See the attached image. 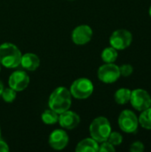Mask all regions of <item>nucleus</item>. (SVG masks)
<instances>
[{
	"label": "nucleus",
	"instance_id": "1",
	"mask_svg": "<svg viewBox=\"0 0 151 152\" xmlns=\"http://www.w3.org/2000/svg\"><path fill=\"white\" fill-rule=\"evenodd\" d=\"M72 105V95L69 89L64 86L55 88L49 96L48 107L58 114H61L70 109Z\"/></svg>",
	"mask_w": 151,
	"mask_h": 152
},
{
	"label": "nucleus",
	"instance_id": "2",
	"mask_svg": "<svg viewBox=\"0 0 151 152\" xmlns=\"http://www.w3.org/2000/svg\"><path fill=\"white\" fill-rule=\"evenodd\" d=\"M22 53L17 45L12 43L0 45V63L6 69H15L20 66Z\"/></svg>",
	"mask_w": 151,
	"mask_h": 152
},
{
	"label": "nucleus",
	"instance_id": "3",
	"mask_svg": "<svg viewBox=\"0 0 151 152\" xmlns=\"http://www.w3.org/2000/svg\"><path fill=\"white\" fill-rule=\"evenodd\" d=\"M112 131L109 120L105 117H98L94 118L89 126L90 135L99 143L108 140Z\"/></svg>",
	"mask_w": 151,
	"mask_h": 152
},
{
	"label": "nucleus",
	"instance_id": "4",
	"mask_svg": "<svg viewBox=\"0 0 151 152\" xmlns=\"http://www.w3.org/2000/svg\"><path fill=\"white\" fill-rule=\"evenodd\" d=\"M94 90L93 82L86 77L76 79L70 86L69 92L72 97L77 100H85L89 98Z\"/></svg>",
	"mask_w": 151,
	"mask_h": 152
},
{
	"label": "nucleus",
	"instance_id": "5",
	"mask_svg": "<svg viewBox=\"0 0 151 152\" xmlns=\"http://www.w3.org/2000/svg\"><path fill=\"white\" fill-rule=\"evenodd\" d=\"M118 126L126 134H133L139 127V119L136 114L131 110H123L118 117Z\"/></svg>",
	"mask_w": 151,
	"mask_h": 152
},
{
	"label": "nucleus",
	"instance_id": "6",
	"mask_svg": "<svg viewBox=\"0 0 151 152\" xmlns=\"http://www.w3.org/2000/svg\"><path fill=\"white\" fill-rule=\"evenodd\" d=\"M133 42V34L125 28L115 30L109 37V45L117 51L128 48Z\"/></svg>",
	"mask_w": 151,
	"mask_h": 152
},
{
	"label": "nucleus",
	"instance_id": "7",
	"mask_svg": "<svg viewBox=\"0 0 151 152\" xmlns=\"http://www.w3.org/2000/svg\"><path fill=\"white\" fill-rule=\"evenodd\" d=\"M97 77L104 84H113L121 77L119 66L115 63H104L98 69Z\"/></svg>",
	"mask_w": 151,
	"mask_h": 152
},
{
	"label": "nucleus",
	"instance_id": "8",
	"mask_svg": "<svg viewBox=\"0 0 151 152\" xmlns=\"http://www.w3.org/2000/svg\"><path fill=\"white\" fill-rule=\"evenodd\" d=\"M129 102L134 110L142 112L151 106V96L146 90L137 88L132 91Z\"/></svg>",
	"mask_w": 151,
	"mask_h": 152
},
{
	"label": "nucleus",
	"instance_id": "9",
	"mask_svg": "<svg viewBox=\"0 0 151 152\" xmlns=\"http://www.w3.org/2000/svg\"><path fill=\"white\" fill-rule=\"evenodd\" d=\"M29 76L24 70H16L12 72L8 79L9 87L12 88L16 92L24 91L29 85Z\"/></svg>",
	"mask_w": 151,
	"mask_h": 152
},
{
	"label": "nucleus",
	"instance_id": "10",
	"mask_svg": "<svg viewBox=\"0 0 151 152\" xmlns=\"http://www.w3.org/2000/svg\"><path fill=\"white\" fill-rule=\"evenodd\" d=\"M93 32L90 26L86 24L76 27L71 34V39L74 44L77 45H84L89 43L93 37Z\"/></svg>",
	"mask_w": 151,
	"mask_h": 152
},
{
	"label": "nucleus",
	"instance_id": "11",
	"mask_svg": "<svg viewBox=\"0 0 151 152\" xmlns=\"http://www.w3.org/2000/svg\"><path fill=\"white\" fill-rule=\"evenodd\" d=\"M69 142V135L65 129L53 130L48 138V143L50 147L55 151H61L65 149Z\"/></svg>",
	"mask_w": 151,
	"mask_h": 152
},
{
	"label": "nucleus",
	"instance_id": "12",
	"mask_svg": "<svg viewBox=\"0 0 151 152\" xmlns=\"http://www.w3.org/2000/svg\"><path fill=\"white\" fill-rule=\"evenodd\" d=\"M58 123L63 129L72 130L78 126V125L80 124V117L75 111L68 110L59 114Z\"/></svg>",
	"mask_w": 151,
	"mask_h": 152
},
{
	"label": "nucleus",
	"instance_id": "13",
	"mask_svg": "<svg viewBox=\"0 0 151 152\" xmlns=\"http://www.w3.org/2000/svg\"><path fill=\"white\" fill-rule=\"evenodd\" d=\"M20 65L28 71H35L40 66V59L33 53H26L22 54Z\"/></svg>",
	"mask_w": 151,
	"mask_h": 152
},
{
	"label": "nucleus",
	"instance_id": "14",
	"mask_svg": "<svg viewBox=\"0 0 151 152\" xmlns=\"http://www.w3.org/2000/svg\"><path fill=\"white\" fill-rule=\"evenodd\" d=\"M77 152H98L99 142L92 137L81 140L76 146Z\"/></svg>",
	"mask_w": 151,
	"mask_h": 152
},
{
	"label": "nucleus",
	"instance_id": "15",
	"mask_svg": "<svg viewBox=\"0 0 151 152\" xmlns=\"http://www.w3.org/2000/svg\"><path fill=\"white\" fill-rule=\"evenodd\" d=\"M131 93L132 91L128 88H125V87L119 88L118 90L115 92V94H114L115 102L119 105H125L128 103L130 102Z\"/></svg>",
	"mask_w": 151,
	"mask_h": 152
},
{
	"label": "nucleus",
	"instance_id": "16",
	"mask_svg": "<svg viewBox=\"0 0 151 152\" xmlns=\"http://www.w3.org/2000/svg\"><path fill=\"white\" fill-rule=\"evenodd\" d=\"M101 57L104 63H114L118 57V53L117 50L115 49L114 47L109 46L103 49Z\"/></svg>",
	"mask_w": 151,
	"mask_h": 152
},
{
	"label": "nucleus",
	"instance_id": "17",
	"mask_svg": "<svg viewBox=\"0 0 151 152\" xmlns=\"http://www.w3.org/2000/svg\"><path fill=\"white\" fill-rule=\"evenodd\" d=\"M41 120L44 124L47 126H53L58 123L59 120V114L55 112L54 110L48 109L45 110L42 114H41Z\"/></svg>",
	"mask_w": 151,
	"mask_h": 152
},
{
	"label": "nucleus",
	"instance_id": "18",
	"mask_svg": "<svg viewBox=\"0 0 151 152\" xmlns=\"http://www.w3.org/2000/svg\"><path fill=\"white\" fill-rule=\"evenodd\" d=\"M138 119L139 126L144 129L151 130V106L142 111L140 117H138Z\"/></svg>",
	"mask_w": 151,
	"mask_h": 152
},
{
	"label": "nucleus",
	"instance_id": "19",
	"mask_svg": "<svg viewBox=\"0 0 151 152\" xmlns=\"http://www.w3.org/2000/svg\"><path fill=\"white\" fill-rule=\"evenodd\" d=\"M16 96H17V92L11 87L4 88L2 94H1L2 99L6 103H12L16 99Z\"/></svg>",
	"mask_w": 151,
	"mask_h": 152
},
{
	"label": "nucleus",
	"instance_id": "20",
	"mask_svg": "<svg viewBox=\"0 0 151 152\" xmlns=\"http://www.w3.org/2000/svg\"><path fill=\"white\" fill-rule=\"evenodd\" d=\"M107 141L109 142L115 147L116 146H119L123 142V136L118 132H116V131L112 132L111 131V133H110V134H109V136Z\"/></svg>",
	"mask_w": 151,
	"mask_h": 152
},
{
	"label": "nucleus",
	"instance_id": "21",
	"mask_svg": "<svg viewBox=\"0 0 151 152\" xmlns=\"http://www.w3.org/2000/svg\"><path fill=\"white\" fill-rule=\"evenodd\" d=\"M119 70H120V75L122 77H130L133 73V67L131 64L125 63V64L119 66Z\"/></svg>",
	"mask_w": 151,
	"mask_h": 152
},
{
	"label": "nucleus",
	"instance_id": "22",
	"mask_svg": "<svg viewBox=\"0 0 151 152\" xmlns=\"http://www.w3.org/2000/svg\"><path fill=\"white\" fill-rule=\"evenodd\" d=\"M116 151V148L114 145H112L109 142L105 141L101 142L99 144V151L100 152H114Z\"/></svg>",
	"mask_w": 151,
	"mask_h": 152
},
{
	"label": "nucleus",
	"instance_id": "23",
	"mask_svg": "<svg viewBox=\"0 0 151 152\" xmlns=\"http://www.w3.org/2000/svg\"><path fill=\"white\" fill-rule=\"evenodd\" d=\"M144 150H145V146L140 141L133 142L130 145V151L131 152H143Z\"/></svg>",
	"mask_w": 151,
	"mask_h": 152
},
{
	"label": "nucleus",
	"instance_id": "24",
	"mask_svg": "<svg viewBox=\"0 0 151 152\" xmlns=\"http://www.w3.org/2000/svg\"><path fill=\"white\" fill-rule=\"evenodd\" d=\"M9 151L10 149H9L8 144L4 141L0 139V152H8Z\"/></svg>",
	"mask_w": 151,
	"mask_h": 152
},
{
	"label": "nucleus",
	"instance_id": "25",
	"mask_svg": "<svg viewBox=\"0 0 151 152\" xmlns=\"http://www.w3.org/2000/svg\"><path fill=\"white\" fill-rule=\"evenodd\" d=\"M4 84L2 83V81L0 80V97H1V94H2V92H3V90H4Z\"/></svg>",
	"mask_w": 151,
	"mask_h": 152
},
{
	"label": "nucleus",
	"instance_id": "26",
	"mask_svg": "<svg viewBox=\"0 0 151 152\" xmlns=\"http://www.w3.org/2000/svg\"><path fill=\"white\" fill-rule=\"evenodd\" d=\"M149 13H150V16L151 18V5L150 7V10H149Z\"/></svg>",
	"mask_w": 151,
	"mask_h": 152
},
{
	"label": "nucleus",
	"instance_id": "27",
	"mask_svg": "<svg viewBox=\"0 0 151 152\" xmlns=\"http://www.w3.org/2000/svg\"><path fill=\"white\" fill-rule=\"evenodd\" d=\"M0 139H1V128H0Z\"/></svg>",
	"mask_w": 151,
	"mask_h": 152
},
{
	"label": "nucleus",
	"instance_id": "28",
	"mask_svg": "<svg viewBox=\"0 0 151 152\" xmlns=\"http://www.w3.org/2000/svg\"><path fill=\"white\" fill-rule=\"evenodd\" d=\"M1 66H2V65H1V63H0V71H1Z\"/></svg>",
	"mask_w": 151,
	"mask_h": 152
},
{
	"label": "nucleus",
	"instance_id": "29",
	"mask_svg": "<svg viewBox=\"0 0 151 152\" xmlns=\"http://www.w3.org/2000/svg\"><path fill=\"white\" fill-rule=\"evenodd\" d=\"M69 1H73V0H69Z\"/></svg>",
	"mask_w": 151,
	"mask_h": 152
}]
</instances>
